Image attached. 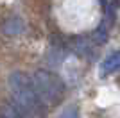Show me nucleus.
<instances>
[{"label":"nucleus","instance_id":"nucleus-1","mask_svg":"<svg viewBox=\"0 0 120 118\" xmlns=\"http://www.w3.org/2000/svg\"><path fill=\"white\" fill-rule=\"evenodd\" d=\"M7 82H9V89L13 93V98H15L16 106H20L22 109H25L32 116L41 113L43 102H41V98L36 93L30 75H27L25 72H13L9 75Z\"/></svg>","mask_w":120,"mask_h":118},{"label":"nucleus","instance_id":"nucleus-7","mask_svg":"<svg viewBox=\"0 0 120 118\" xmlns=\"http://www.w3.org/2000/svg\"><path fill=\"white\" fill-rule=\"evenodd\" d=\"M61 118H77V111H75V109H70V111H66Z\"/></svg>","mask_w":120,"mask_h":118},{"label":"nucleus","instance_id":"nucleus-4","mask_svg":"<svg viewBox=\"0 0 120 118\" xmlns=\"http://www.w3.org/2000/svg\"><path fill=\"white\" fill-rule=\"evenodd\" d=\"M2 118H32V114L16 104H5L2 107Z\"/></svg>","mask_w":120,"mask_h":118},{"label":"nucleus","instance_id":"nucleus-3","mask_svg":"<svg viewBox=\"0 0 120 118\" xmlns=\"http://www.w3.org/2000/svg\"><path fill=\"white\" fill-rule=\"evenodd\" d=\"M118 68H120V50H116V52H113L111 55H108L102 61V64H100V75L102 77L109 75L113 72H116Z\"/></svg>","mask_w":120,"mask_h":118},{"label":"nucleus","instance_id":"nucleus-6","mask_svg":"<svg viewBox=\"0 0 120 118\" xmlns=\"http://www.w3.org/2000/svg\"><path fill=\"white\" fill-rule=\"evenodd\" d=\"M74 50H75V54H82V55H90L91 52V47H90V43L86 41V39H82V38H77L74 41Z\"/></svg>","mask_w":120,"mask_h":118},{"label":"nucleus","instance_id":"nucleus-2","mask_svg":"<svg viewBox=\"0 0 120 118\" xmlns=\"http://www.w3.org/2000/svg\"><path fill=\"white\" fill-rule=\"evenodd\" d=\"M32 84L38 97L41 98V102L45 104H57L63 97V82L59 81V77H56L52 72L49 70H36L34 74L30 75Z\"/></svg>","mask_w":120,"mask_h":118},{"label":"nucleus","instance_id":"nucleus-5","mask_svg":"<svg viewBox=\"0 0 120 118\" xmlns=\"http://www.w3.org/2000/svg\"><path fill=\"white\" fill-rule=\"evenodd\" d=\"M4 30L7 32V34L16 36V34H22V32L25 30V25H23V22H22V18L15 16V18H11V20H7V22H5Z\"/></svg>","mask_w":120,"mask_h":118}]
</instances>
